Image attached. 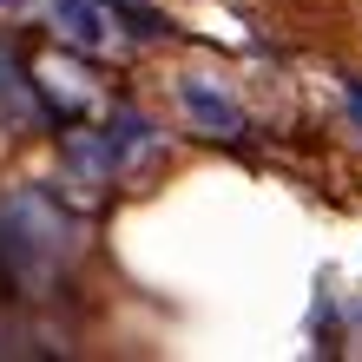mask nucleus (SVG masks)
I'll return each mask as SVG.
<instances>
[{"label":"nucleus","mask_w":362,"mask_h":362,"mask_svg":"<svg viewBox=\"0 0 362 362\" xmlns=\"http://www.w3.org/2000/svg\"><path fill=\"white\" fill-rule=\"evenodd\" d=\"M178 105H185V119L198 125V132H218V139L244 132V105L230 99L218 79H204V73H185L178 79Z\"/></svg>","instance_id":"1"},{"label":"nucleus","mask_w":362,"mask_h":362,"mask_svg":"<svg viewBox=\"0 0 362 362\" xmlns=\"http://www.w3.org/2000/svg\"><path fill=\"white\" fill-rule=\"evenodd\" d=\"M47 7H53V20L79 40V47H105V20H112L105 0H47Z\"/></svg>","instance_id":"2"},{"label":"nucleus","mask_w":362,"mask_h":362,"mask_svg":"<svg viewBox=\"0 0 362 362\" xmlns=\"http://www.w3.org/2000/svg\"><path fill=\"white\" fill-rule=\"evenodd\" d=\"M343 105H349V119H356V132H362V79H343Z\"/></svg>","instance_id":"3"},{"label":"nucleus","mask_w":362,"mask_h":362,"mask_svg":"<svg viewBox=\"0 0 362 362\" xmlns=\"http://www.w3.org/2000/svg\"><path fill=\"white\" fill-rule=\"evenodd\" d=\"M0 7H13V0H0Z\"/></svg>","instance_id":"4"}]
</instances>
